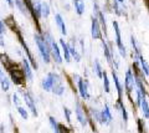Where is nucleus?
<instances>
[{
  "label": "nucleus",
  "mask_w": 149,
  "mask_h": 133,
  "mask_svg": "<svg viewBox=\"0 0 149 133\" xmlns=\"http://www.w3.org/2000/svg\"><path fill=\"white\" fill-rule=\"evenodd\" d=\"M35 42H36V46L39 49V52L42 57V60L45 63H49L50 62V58H51V54H50V46L47 44V41L44 36H41L40 34H35Z\"/></svg>",
  "instance_id": "obj_1"
},
{
  "label": "nucleus",
  "mask_w": 149,
  "mask_h": 133,
  "mask_svg": "<svg viewBox=\"0 0 149 133\" xmlns=\"http://www.w3.org/2000/svg\"><path fill=\"white\" fill-rule=\"evenodd\" d=\"M44 38L46 39V41H47V44L50 46V54H51V56H52V58L55 60V62L56 63H62L61 51H60L58 45L56 44V41L54 40L52 36H51V34H45Z\"/></svg>",
  "instance_id": "obj_2"
},
{
  "label": "nucleus",
  "mask_w": 149,
  "mask_h": 133,
  "mask_svg": "<svg viewBox=\"0 0 149 133\" xmlns=\"http://www.w3.org/2000/svg\"><path fill=\"white\" fill-rule=\"evenodd\" d=\"M61 81V77H60L57 73L55 72H50L47 76L45 77L41 82V85H42V88L46 91V92H50L51 90H52V87L55 84H57V82Z\"/></svg>",
  "instance_id": "obj_3"
},
{
  "label": "nucleus",
  "mask_w": 149,
  "mask_h": 133,
  "mask_svg": "<svg viewBox=\"0 0 149 133\" xmlns=\"http://www.w3.org/2000/svg\"><path fill=\"white\" fill-rule=\"evenodd\" d=\"M113 27H114V33H116V42H117L118 51L120 54V56H122L123 58H125V56H127V51H125V46L122 42V35H120L119 24L117 21H113Z\"/></svg>",
  "instance_id": "obj_4"
},
{
  "label": "nucleus",
  "mask_w": 149,
  "mask_h": 133,
  "mask_svg": "<svg viewBox=\"0 0 149 133\" xmlns=\"http://www.w3.org/2000/svg\"><path fill=\"white\" fill-rule=\"evenodd\" d=\"M77 80V85H78V92L80 96L83 100H88L90 98V92H88V84L86 80H82L80 76H76Z\"/></svg>",
  "instance_id": "obj_5"
},
{
  "label": "nucleus",
  "mask_w": 149,
  "mask_h": 133,
  "mask_svg": "<svg viewBox=\"0 0 149 133\" xmlns=\"http://www.w3.org/2000/svg\"><path fill=\"white\" fill-rule=\"evenodd\" d=\"M124 87L127 90V92L130 93L133 88H136V76L133 75L132 70H128L125 72V79H124Z\"/></svg>",
  "instance_id": "obj_6"
},
{
  "label": "nucleus",
  "mask_w": 149,
  "mask_h": 133,
  "mask_svg": "<svg viewBox=\"0 0 149 133\" xmlns=\"http://www.w3.org/2000/svg\"><path fill=\"white\" fill-rule=\"evenodd\" d=\"M91 35L92 39L95 40H101L102 39V31H101V26H100V21L96 16L92 17V22H91Z\"/></svg>",
  "instance_id": "obj_7"
},
{
  "label": "nucleus",
  "mask_w": 149,
  "mask_h": 133,
  "mask_svg": "<svg viewBox=\"0 0 149 133\" xmlns=\"http://www.w3.org/2000/svg\"><path fill=\"white\" fill-rule=\"evenodd\" d=\"M22 100L25 101V104L27 106V108L31 111V113L34 114V116H37V109H36V106H35L34 98H32V96L30 95V92L24 91V92H22Z\"/></svg>",
  "instance_id": "obj_8"
},
{
  "label": "nucleus",
  "mask_w": 149,
  "mask_h": 133,
  "mask_svg": "<svg viewBox=\"0 0 149 133\" xmlns=\"http://www.w3.org/2000/svg\"><path fill=\"white\" fill-rule=\"evenodd\" d=\"M76 116H77V121L81 123V126H82V127H86V126L88 125V118H87L86 113H85V111L82 109V107H81V104H80V103H77Z\"/></svg>",
  "instance_id": "obj_9"
},
{
  "label": "nucleus",
  "mask_w": 149,
  "mask_h": 133,
  "mask_svg": "<svg viewBox=\"0 0 149 133\" xmlns=\"http://www.w3.org/2000/svg\"><path fill=\"white\" fill-rule=\"evenodd\" d=\"M111 122H112V113L109 107L106 104L103 109L101 111V123L102 125H109Z\"/></svg>",
  "instance_id": "obj_10"
},
{
  "label": "nucleus",
  "mask_w": 149,
  "mask_h": 133,
  "mask_svg": "<svg viewBox=\"0 0 149 133\" xmlns=\"http://www.w3.org/2000/svg\"><path fill=\"white\" fill-rule=\"evenodd\" d=\"M93 13H95V16L98 19V21H101V24L102 26H103V30H104V33H106V19H104V15H103V13L101 11V9L98 8V4H97V1H93Z\"/></svg>",
  "instance_id": "obj_11"
},
{
  "label": "nucleus",
  "mask_w": 149,
  "mask_h": 133,
  "mask_svg": "<svg viewBox=\"0 0 149 133\" xmlns=\"http://www.w3.org/2000/svg\"><path fill=\"white\" fill-rule=\"evenodd\" d=\"M102 40V46H103V52H104V56L107 58V62L109 63V65H112V61H113V50H112L111 47H108V45H107L104 42V40L103 39H101Z\"/></svg>",
  "instance_id": "obj_12"
},
{
  "label": "nucleus",
  "mask_w": 149,
  "mask_h": 133,
  "mask_svg": "<svg viewBox=\"0 0 149 133\" xmlns=\"http://www.w3.org/2000/svg\"><path fill=\"white\" fill-rule=\"evenodd\" d=\"M55 21H56V25L58 26L60 31H61V34L66 36L67 35V29H66V25H65V21L62 19V16L60 15V14H56L55 15Z\"/></svg>",
  "instance_id": "obj_13"
},
{
  "label": "nucleus",
  "mask_w": 149,
  "mask_h": 133,
  "mask_svg": "<svg viewBox=\"0 0 149 133\" xmlns=\"http://www.w3.org/2000/svg\"><path fill=\"white\" fill-rule=\"evenodd\" d=\"M67 45H68V50H70V54H71V57H73L77 62H80L81 61V55L78 54V51H77L76 44H74L73 41H71V42L67 44Z\"/></svg>",
  "instance_id": "obj_14"
},
{
  "label": "nucleus",
  "mask_w": 149,
  "mask_h": 133,
  "mask_svg": "<svg viewBox=\"0 0 149 133\" xmlns=\"http://www.w3.org/2000/svg\"><path fill=\"white\" fill-rule=\"evenodd\" d=\"M22 66H24V67H22V70H24L25 77H27V80L31 81L32 80V70H31V66H30L29 61H27L25 57L22 58Z\"/></svg>",
  "instance_id": "obj_15"
},
{
  "label": "nucleus",
  "mask_w": 149,
  "mask_h": 133,
  "mask_svg": "<svg viewBox=\"0 0 149 133\" xmlns=\"http://www.w3.org/2000/svg\"><path fill=\"white\" fill-rule=\"evenodd\" d=\"M60 45H61V49H62L63 58L66 60V62H70V61H71V54H70V50H68V45L65 42L63 39L60 40Z\"/></svg>",
  "instance_id": "obj_16"
},
{
  "label": "nucleus",
  "mask_w": 149,
  "mask_h": 133,
  "mask_svg": "<svg viewBox=\"0 0 149 133\" xmlns=\"http://www.w3.org/2000/svg\"><path fill=\"white\" fill-rule=\"evenodd\" d=\"M73 6H74V10L78 15H82L86 10V5H85V1L83 0H73Z\"/></svg>",
  "instance_id": "obj_17"
},
{
  "label": "nucleus",
  "mask_w": 149,
  "mask_h": 133,
  "mask_svg": "<svg viewBox=\"0 0 149 133\" xmlns=\"http://www.w3.org/2000/svg\"><path fill=\"white\" fill-rule=\"evenodd\" d=\"M139 107L142 108V112L144 114V117L149 118V104H148V101L146 98V96H143V97H142V101H141V104H139Z\"/></svg>",
  "instance_id": "obj_18"
},
{
  "label": "nucleus",
  "mask_w": 149,
  "mask_h": 133,
  "mask_svg": "<svg viewBox=\"0 0 149 133\" xmlns=\"http://www.w3.org/2000/svg\"><path fill=\"white\" fill-rule=\"evenodd\" d=\"M112 76H113V82H114L116 88H117V92H118V100H122V85H120L119 79H118L117 73L114 72V70L112 72Z\"/></svg>",
  "instance_id": "obj_19"
},
{
  "label": "nucleus",
  "mask_w": 149,
  "mask_h": 133,
  "mask_svg": "<svg viewBox=\"0 0 149 133\" xmlns=\"http://www.w3.org/2000/svg\"><path fill=\"white\" fill-rule=\"evenodd\" d=\"M138 62L141 63V67H142V71L143 73L146 76H149V65H148V62L144 60V57H143V55H139V57H138Z\"/></svg>",
  "instance_id": "obj_20"
},
{
  "label": "nucleus",
  "mask_w": 149,
  "mask_h": 133,
  "mask_svg": "<svg viewBox=\"0 0 149 133\" xmlns=\"http://www.w3.org/2000/svg\"><path fill=\"white\" fill-rule=\"evenodd\" d=\"M51 91H52L55 95H57V96H62L65 93V86L61 84V81H60V82H57V84L54 85V87H52V90Z\"/></svg>",
  "instance_id": "obj_21"
},
{
  "label": "nucleus",
  "mask_w": 149,
  "mask_h": 133,
  "mask_svg": "<svg viewBox=\"0 0 149 133\" xmlns=\"http://www.w3.org/2000/svg\"><path fill=\"white\" fill-rule=\"evenodd\" d=\"M49 122H50V126L52 127V130H54L55 132H62V130H61L62 126L60 125V123L56 121L54 117H49Z\"/></svg>",
  "instance_id": "obj_22"
},
{
  "label": "nucleus",
  "mask_w": 149,
  "mask_h": 133,
  "mask_svg": "<svg viewBox=\"0 0 149 133\" xmlns=\"http://www.w3.org/2000/svg\"><path fill=\"white\" fill-rule=\"evenodd\" d=\"M93 71L96 72L97 77H100V79H102V75H103V70H102V66L98 60H95V62H93Z\"/></svg>",
  "instance_id": "obj_23"
},
{
  "label": "nucleus",
  "mask_w": 149,
  "mask_h": 133,
  "mask_svg": "<svg viewBox=\"0 0 149 133\" xmlns=\"http://www.w3.org/2000/svg\"><path fill=\"white\" fill-rule=\"evenodd\" d=\"M50 15V6H49V4L47 3H45V1H41V16L42 17H49Z\"/></svg>",
  "instance_id": "obj_24"
},
{
  "label": "nucleus",
  "mask_w": 149,
  "mask_h": 133,
  "mask_svg": "<svg viewBox=\"0 0 149 133\" xmlns=\"http://www.w3.org/2000/svg\"><path fill=\"white\" fill-rule=\"evenodd\" d=\"M118 103H119V109L122 111V116H123V121L127 123L128 122V113H127V109H125L124 104L122 102V100H118Z\"/></svg>",
  "instance_id": "obj_25"
},
{
  "label": "nucleus",
  "mask_w": 149,
  "mask_h": 133,
  "mask_svg": "<svg viewBox=\"0 0 149 133\" xmlns=\"http://www.w3.org/2000/svg\"><path fill=\"white\" fill-rule=\"evenodd\" d=\"M102 80H103V87H104V91L107 93H109V80H108V77H107V73L106 71H103V75H102Z\"/></svg>",
  "instance_id": "obj_26"
},
{
  "label": "nucleus",
  "mask_w": 149,
  "mask_h": 133,
  "mask_svg": "<svg viewBox=\"0 0 149 133\" xmlns=\"http://www.w3.org/2000/svg\"><path fill=\"white\" fill-rule=\"evenodd\" d=\"M0 86H1V88L4 91H9V88H10V82H9L8 77H3V79H0Z\"/></svg>",
  "instance_id": "obj_27"
},
{
  "label": "nucleus",
  "mask_w": 149,
  "mask_h": 133,
  "mask_svg": "<svg viewBox=\"0 0 149 133\" xmlns=\"http://www.w3.org/2000/svg\"><path fill=\"white\" fill-rule=\"evenodd\" d=\"M15 4H16V5H17V8H19V10H20L22 14H25V15H26V14L27 13H29V11H27V9H26V6H25V4H24V1H20V0H16V1H15Z\"/></svg>",
  "instance_id": "obj_28"
},
{
  "label": "nucleus",
  "mask_w": 149,
  "mask_h": 133,
  "mask_svg": "<svg viewBox=\"0 0 149 133\" xmlns=\"http://www.w3.org/2000/svg\"><path fill=\"white\" fill-rule=\"evenodd\" d=\"M17 112L20 113V116L24 118V120H27V117H29V114H27V111L24 108V107H21V106H17Z\"/></svg>",
  "instance_id": "obj_29"
},
{
  "label": "nucleus",
  "mask_w": 149,
  "mask_h": 133,
  "mask_svg": "<svg viewBox=\"0 0 149 133\" xmlns=\"http://www.w3.org/2000/svg\"><path fill=\"white\" fill-rule=\"evenodd\" d=\"M63 113H65V117H66L67 122L71 123V111H70L67 107H63Z\"/></svg>",
  "instance_id": "obj_30"
},
{
  "label": "nucleus",
  "mask_w": 149,
  "mask_h": 133,
  "mask_svg": "<svg viewBox=\"0 0 149 133\" xmlns=\"http://www.w3.org/2000/svg\"><path fill=\"white\" fill-rule=\"evenodd\" d=\"M13 102H14V104H15L16 107L20 106V98H19L17 93H14V95H13Z\"/></svg>",
  "instance_id": "obj_31"
},
{
  "label": "nucleus",
  "mask_w": 149,
  "mask_h": 133,
  "mask_svg": "<svg viewBox=\"0 0 149 133\" xmlns=\"http://www.w3.org/2000/svg\"><path fill=\"white\" fill-rule=\"evenodd\" d=\"M4 33H5V26H4L1 20H0V34H4Z\"/></svg>",
  "instance_id": "obj_32"
},
{
  "label": "nucleus",
  "mask_w": 149,
  "mask_h": 133,
  "mask_svg": "<svg viewBox=\"0 0 149 133\" xmlns=\"http://www.w3.org/2000/svg\"><path fill=\"white\" fill-rule=\"evenodd\" d=\"M5 45V41L3 39V34H0V46H4Z\"/></svg>",
  "instance_id": "obj_33"
},
{
  "label": "nucleus",
  "mask_w": 149,
  "mask_h": 133,
  "mask_svg": "<svg viewBox=\"0 0 149 133\" xmlns=\"http://www.w3.org/2000/svg\"><path fill=\"white\" fill-rule=\"evenodd\" d=\"M6 1H8L9 5H13V0H6Z\"/></svg>",
  "instance_id": "obj_34"
},
{
  "label": "nucleus",
  "mask_w": 149,
  "mask_h": 133,
  "mask_svg": "<svg viewBox=\"0 0 149 133\" xmlns=\"http://www.w3.org/2000/svg\"><path fill=\"white\" fill-rule=\"evenodd\" d=\"M117 1L120 3V4H123V3H124V0H117Z\"/></svg>",
  "instance_id": "obj_35"
}]
</instances>
